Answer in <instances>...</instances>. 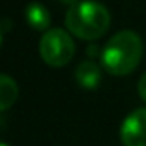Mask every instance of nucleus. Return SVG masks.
Returning a JSON list of instances; mask_svg holds the SVG:
<instances>
[{
  "label": "nucleus",
  "instance_id": "nucleus-3",
  "mask_svg": "<svg viewBox=\"0 0 146 146\" xmlns=\"http://www.w3.org/2000/svg\"><path fill=\"white\" fill-rule=\"evenodd\" d=\"M76 52L74 40L69 31L55 28L43 33L40 38V57L50 67H64L67 65Z\"/></svg>",
  "mask_w": 146,
  "mask_h": 146
},
{
  "label": "nucleus",
  "instance_id": "nucleus-8",
  "mask_svg": "<svg viewBox=\"0 0 146 146\" xmlns=\"http://www.w3.org/2000/svg\"><path fill=\"white\" fill-rule=\"evenodd\" d=\"M137 93H139V96H141V100L146 103V72L139 78V81H137Z\"/></svg>",
  "mask_w": 146,
  "mask_h": 146
},
{
  "label": "nucleus",
  "instance_id": "nucleus-9",
  "mask_svg": "<svg viewBox=\"0 0 146 146\" xmlns=\"http://www.w3.org/2000/svg\"><path fill=\"white\" fill-rule=\"evenodd\" d=\"M60 2H64V4H67V5L70 7V5H74V4H78L79 0H60Z\"/></svg>",
  "mask_w": 146,
  "mask_h": 146
},
{
  "label": "nucleus",
  "instance_id": "nucleus-4",
  "mask_svg": "<svg viewBox=\"0 0 146 146\" xmlns=\"http://www.w3.org/2000/svg\"><path fill=\"white\" fill-rule=\"evenodd\" d=\"M124 146H146V107L132 110L120 124Z\"/></svg>",
  "mask_w": 146,
  "mask_h": 146
},
{
  "label": "nucleus",
  "instance_id": "nucleus-10",
  "mask_svg": "<svg viewBox=\"0 0 146 146\" xmlns=\"http://www.w3.org/2000/svg\"><path fill=\"white\" fill-rule=\"evenodd\" d=\"M2 146H9V144H7V143H2Z\"/></svg>",
  "mask_w": 146,
  "mask_h": 146
},
{
  "label": "nucleus",
  "instance_id": "nucleus-7",
  "mask_svg": "<svg viewBox=\"0 0 146 146\" xmlns=\"http://www.w3.org/2000/svg\"><path fill=\"white\" fill-rule=\"evenodd\" d=\"M17 100V84L7 74L0 76V110L5 112Z\"/></svg>",
  "mask_w": 146,
  "mask_h": 146
},
{
  "label": "nucleus",
  "instance_id": "nucleus-6",
  "mask_svg": "<svg viewBox=\"0 0 146 146\" xmlns=\"http://www.w3.org/2000/svg\"><path fill=\"white\" fill-rule=\"evenodd\" d=\"M24 17H26V23L36 29V31H48L50 28V23H52V17H50V12L48 9L40 4V2H31L26 5V11H24Z\"/></svg>",
  "mask_w": 146,
  "mask_h": 146
},
{
  "label": "nucleus",
  "instance_id": "nucleus-1",
  "mask_svg": "<svg viewBox=\"0 0 146 146\" xmlns=\"http://www.w3.org/2000/svg\"><path fill=\"white\" fill-rule=\"evenodd\" d=\"M143 40L137 33L124 29L115 33L102 50V65L112 76H127L139 65Z\"/></svg>",
  "mask_w": 146,
  "mask_h": 146
},
{
  "label": "nucleus",
  "instance_id": "nucleus-2",
  "mask_svg": "<svg viewBox=\"0 0 146 146\" xmlns=\"http://www.w3.org/2000/svg\"><path fill=\"white\" fill-rule=\"evenodd\" d=\"M65 28L79 40L93 41L102 38L110 28L108 9L95 0H79L65 12Z\"/></svg>",
  "mask_w": 146,
  "mask_h": 146
},
{
  "label": "nucleus",
  "instance_id": "nucleus-5",
  "mask_svg": "<svg viewBox=\"0 0 146 146\" xmlns=\"http://www.w3.org/2000/svg\"><path fill=\"white\" fill-rule=\"evenodd\" d=\"M76 81L84 90H96L102 83V69L93 60H84L76 67Z\"/></svg>",
  "mask_w": 146,
  "mask_h": 146
}]
</instances>
